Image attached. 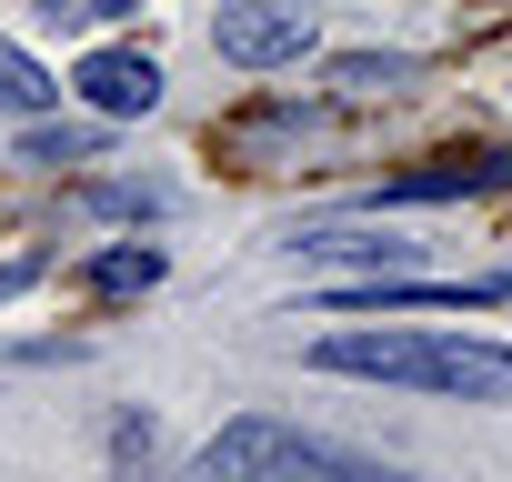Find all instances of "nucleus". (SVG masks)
Masks as SVG:
<instances>
[{
  "label": "nucleus",
  "mask_w": 512,
  "mask_h": 482,
  "mask_svg": "<svg viewBox=\"0 0 512 482\" xmlns=\"http://www.w3.org/2000/svg\"><path fill=\"white\" fill-rule=\"evenodd\" d=\"M312 372L392 382L432 402H512V342H482V332H322Z\"/></svg>",
  "instance_id": "f257e3e1"
},
{
  "label": "nucleus",
  "mask_w": 512,
  "mask_h": 482,
  "mask_svg": "<svg viewBox=\"0 0 512 482\" xmlns=\"http://www.w3.org/2000/svg\"><path fill=\"white\" fill-rule=\"evenodd\" d=\"M262 472H372V452L302 432V422H272V412H241L191 452V482H262Z\"/></svg>",
  "instance_id": "f03ea898"
},
{
  "label": "nucleus",
  "mask_w": 512,
  "mask_h": 482,
  "mask_svg": "<svg viewBox=\"0 0 512 482\" xmlns=\"http://www.w3.org/2000/svg\"><path fill=\"white\" fill-rule=\"evenodd\" d=\"M211 51H221L231 71H302L312 11H302V0H231V11L211 21Z\"/></svg>",
  "instance_id": "7ed1b4c3"
},
{
  "label": "nucleus",
  "mask_w": 512,
  "mask_h": 482,
  "mask_svg": "<svg viewBox=\"0 0 512 482\" xmlns=\"http://www.w3.org/2000/svg\"><path fill=\"white\" fill-rule=\"evenodd\" d=\"M482 191H512V151H452V161H412V171H392V181H372L362 201L372 211H412V201H482Z\"/></svg>",
  "instance_id": "20e7f679"
},
{
  "label": "nucleus",
  "mask_w": 512,
  "mask_h": 482,
  "mask_svg": "<svg viewBox=\"0 0 512 482\" xmlns=\"http://www.w3.org/2000/svg\"><path fill=\"white\" fill-rule=\"evenodd\" d=\"M71 91H81L101 121H141V111H161V61L131 51V41H101V51H81Z\"/></svg>",
  "instance_id": "39448f33"
},
{
  "label": "nucleus",
  "mask_w": 512,
  "mask_h": 482,
  "mask_svg": "<svg viewBox=\"0 0 512 482\" xmlns=\"http://www.w3.org/2000/svg\"><path fill=\"white\" fill-rule=\"evenodd\" d=\"M282 252H302V262H352V272H412L422 262V241H402V231H332V221H312V231H292Z\"/></svg>",
  "instance_id": "423d86ee"
},
{
  "label": "nucleus",
  "mask_w": 512,
  "mask_h": 482,
  "mask_svg": "<svg viewBox=\"0 0 512 482\" xmlns=\"http://www.w3.org/2000/svg\"><path fill=\"white\" fill-rule=\"evenodd\" d=\"M161 241H101V252L81 262V292L91 302H141V292H161Z\"/></svg>",
  "instance_id": "0eeeda50"
},
{
  "label": "nucleus",
  "mask_w": 512,
  "mask_h": 482,
  "mask_svg": "<svg viewBox=\"0 0 512 482\" xmlns=\"http://www.w3.org/2000/svg\"><path fill=\"white\" fill-rule=\"evenodd\" d=\"M412 81H422L412 51H342L332 61V91H352V101H382V91H412Z\"/></svg>",
  "instance_id": "6e6552de"
},
{
  "label": "nucleus",
  "mask_w": 512,
  "mask_h": 482,
  "mask_svg": "<svg viewBox=\"0 0 512 482\" xmlns=\"http://www.w3.org/2000/svg\"><path fill=\"white\" fill-rule=\"evenodd\" d=\"M51 101H61V81H51L21 41H0V111H11V121H41Z\"/></svg>",
  "instance_id": "1a4fd4ad"
},
{
  "label": "nucleus",
  "mask_w": 512,
  "mask_h": 482,
  "mask_svg": "<svg viewBox=\"0 0 512 482\" xmlns=\"http://www.w3.org/2000/svg\"><path fill=\"white\" fill-rule=\"evenodd\" d=\"M21 161H101V131L91 121H31L21 131Z\"/></svg>",
  "instance_id": "9d476101"
},
{
  "label": "nucleus",
  "mask_w": 512,
  "mask_h": 482,
  "mask_svg": "<svg viewBox=\"0 0 512 482\" xmlns=\"http://www.w3.org/2000/svg\"><path fill=\"white\" fill-rule=\"evenodd\" d=\"M51 21H121V11H141V0H41Z\"/></svg>",
  "instance_id": "9b49d317"
},
{
  "label": "nucleus",
  "mask_w": 512,
  "mask_h": 482,
  "mask_svg": "<svg viewBox=\"0 0 512 482\" xmlns=\"http://www.w3.org/2000/svg\"><path fill=\"white\" fill-rule=\"evenodd\" d=\"M41 272H51V262H41V252H11V262H0V302H11V292H31V282H41Z\"/></svg>",
  "instance_id": "f8f14e48"
},
{
  "label": "nucleus",
  "mask_w": 512,
  "mask_h": 482,
  "mask_svg": "<svg viewBox=\"0 0 512 482\" xmlns=\"http://www.w3.org/2000/svg\"><path fill=\"white\" fill-rule=\"evenodd\" d=\"M492 292H502V302H512V272H492Z\"/></svg>",
  "instance_id": "ddd939ff"
}]
</instances>
